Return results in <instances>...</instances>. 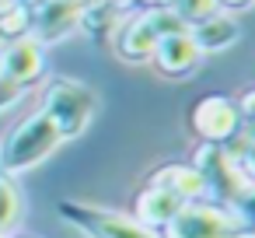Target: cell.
Returning <instances> with one entry per match:
<instances>
[{"label":"cell","instance_id":"1","mask_svg":"<svg viewBox=\"0 0 255 238\" xmlns=\"http://www.w3.org/2000/svg\"><path fill=\"white\" fill-rule=\"evenodd\" d=\"M63 133L56 130V123L39 109L32 116H25L14 133L4 140V147H0V175H25L32 168H39L42 161H49L60 147H63Z\"/></svg>","mask_w":255,"mask_h":238},{"label":"cell","instance_id":"2","mask_svg":"<svg viewBox=\"0 0 255 238\" xmlns=\"http://www.w3.org/2000/svg\"><path fill=\"white\" fill-rule=\"evenodd\" d=\"M178 32H189V25L182 21V14L175 7H147L116 32V53L129 63H147L154 56L157 42L164 35H178Z\"/></svg>","mask_w":255,"mask_h":238},{"label":"cell","instance_id":"3","mask_svg":"<svg viewBox=\"0 0 255 238\" xmlns=\"http://www.w3.org/2000/svg\"><path fill=\"white\" fill-rule=\"evenodd\" d=\"M42 112L56 123V130L63 133V140H77L91 126V119L98 112V95L88 84L74 81V77H56L46 88Z\"/></svg>","mask_w":255,"mask_h":238},{"label":"cell","instance_id":"4","mask_svg":"<svg viewBox=\"0 0 255 238\" xmlns=\"http://www.w3.org/2000/svg\"><path fill=\"white\" fill-rule=\"evenodd\" d=\"M60 221L81 231L84 238H161L147 224H140L133 214H119L98 203H81V200H63L56 207Z\"/></svg>","mask_w":255,"mask_h":238},{"label":"cell","instance_id":"5","mask_svg":"<svg viewBox=\"0 0 255 238\" xmlns=\"http://www.w3.org/2000/svg\"><path fill=\"white\" fill-rule=\"evenodd\" d=\"M238 228H245V217L238 210L192 200L164 224L161 238H231Z\"/></svg>","mask_w":255,"mask_h":238},{"label":"cell","instance_id":"6","mask_svg":"<svg viewBox=\"0 0 255 238\" xmlns=\"http://www.w3.org/2000/svg\"><path fill=\"white\" fill-rule=\"evenodd\" d=\"M241 109L234 98L227 95H206L192 105L189 112V126L192 133L203 140V144H217V147H227L238 133H241Z\"/></svg>","mask_w":255,"mask_h":238},{"label":"cell","instance_id":"7","mask_svg":"<svg viewBox=\"0 0 255 238\" xmlns=\"http://www.w3.org/2000/svg\"><path fill=\"white\" fill-rule=\"evenodd\" d=\"M42 70H46V46L39 39L25 35V39L4 42V49H0V77L28 88Z\"/></svg>","mask_w":255,"mask_h":238},{"label":"cell","instance_id":"8","mask_svg":"<svg viewBox=\"0 0 255 238\" xmlns=\"http://www.w3.org/2000/svg\"><path fill=\"white\" fill-rule=\"evenodd\" d=\"M81 28V0H49L32 14V39L53 46Z\"/></svg>","mask_w":255,"mask_h":238},{"label":"cell","instance_id":"9","mask_svg":"<svg viewBox=\"0 0 255 238\" xmlns=\"http://www.w3.org/2000/svg\"><path fill=\"white\" fill-rule=\"evenodd\" d=\"M154 67L164 74V77H175V81H185L199 70L203 63V53L196 49V42L189 39V32H178V35H164L154 49Z\"/></svg>","mask_w":255,"mask_h":238},{"label":"cell","instance_id":"10","mask_svg":"<svg viewBox=\"0 0 255 238\" xmlns=\"http://www.w3.org/2000/svg\"><path fill=\"white\" fill-rule=\"evenodd\" d=\"M185 207V200L182 196H175L171 189H164V186H154V182H147V189H140V196H136V203H133V217L140 221V224H147L150 231H164V224L178 214Z\"/></svg>","mask_w":255,"mask_h":238},{"label":"cell","instance_id":"11","mask_svg":"<svg viewBox=\"0 0 255 238\" xmlns=\"http://www.w3.org/2000/svg\"><path fill=\"white\" fill-rule=\"evenodd\" d=\"M189 39L196 42V49L206 56V53H224V49H231L238 39H241V28H238V21L231 18V14H210V18H203V21H196V25H189Z\"/></svg>","mask_w":255,"mask_h":238},{"label":"cell","instance_id":"12","mask_svg":"<svg viewBox=\"0 0 255 238\" xmlns=\"http://www.w3.org/2000/svg\"><path fill=\"white\" fill-rule=\"evenodd\" d=\"M150 182L171 189V193L182 196L185 203L203 200V193H206V179H203V172H199L196 165H164V168H157V172L150 175Z\"/></svg>","mask_w":255,"mask_h":238},{"label":"cell","instance_id":"13","mask_svg":"<svg viewBox=\"0 0 255 238\" xmlns=\"http://www.w3.org/2000/svg\"><path fill=\"white\" fill-rule=\"evenodd\" d=\"M32 35V11L7 0L4 7H0V39L4 42H14V39H25Z\"/></svg>","mask_w":255,"mask_h":238},{"label":"cell","instance_id":"14","mask_svg":"<svg viewBox=\"0 0 255 238\" xmlns=\"http://www.w3.org/2000/svg\"><path fill=\"white\" fill-rule=\"evenodd\" d=\"M21 207L25 203H21V193H18L14 179L11 175H0V235H7V231L18 228Z\"/></svg>","mask_w":255,"mask_h":238},{"label":"cell","instance_id":"15","mask_svg":"<svg viewBox=\"0 0 255 238\" xmlns=\"http://www.w3.org/2000/svg\"><path fill=\"white\" fill-rule=\"evenodd\" d=\"M171 7L182 14L185 25H196V21H203V18H210V14L220 11L217 0H171Z\"/></svg>","mask_w":255,"mask_h":238},{"label":"cell","instance_id":"16","mask_svg":"<svg viewBox=\"0 0 255 238\" xmlns=\"http://www.w3.org/2000/svg\"><path fill=\"white\" fill-rule=\"evenodd\" d=\"M25 84H14V81H7V77H0V112L4 109H11L14 102H21L25 98Z\"/></svg>","mask_w":255,"mask_h":238},{"label":"cell","instance_id":"17","mask_svg":"<svg viewBox=\"0 0 255 238\" xmlns=\"http://www.w3.org/2000/svg\"><path fill=\"white\" fill-rule=\"evenodd\" d=\"M238 109H241V119H255V91H248V95L238 102Z\"/></svg>","mask_w":255,"mask_h":238},{"label":"cell","instance_id":"18","mask_svg":"<svg viewBox=\"0 0 255 238\" xmlns=\"http://www.w3.org/2000/svg\"><path fill=\"white\" fill-rule=\"evenodd\" d=\"M252 4H255V0H217V7H227V11H245Z\"/></svg>","mask_w":255,"mask_h":238},{"label":"cell","instance_id":"19","mask_svg":"<svg viewBox=\"0 0 255 238\" xmlns=\"http://www.w3.org/2000/svg\"><path fill=\"white\" fill-rule=\"evenodd\" d=\"M14 4H21V7H28V11L35 14L39 7H46V4H49V0H14Z\"/></svg>","mask_w":255,"mask_h":238},{"label":"cell","instance_id":"20","mask_svg":"<svg viewBox=\"0 0 255 238\" xmlns=\"http://www.w3.org/2000/svg\"><path fill=\"white\" fill-rule=\"evenodd\" d=\"M133 4H147V7H171V0H133Z\"/></svg>","mask_w":255,"mask_h":238},{"label":"cell","instance_id":"21","mask_svg":"<svg viewBox=\"0 0 255 238\" xmlns=\"http://www.w3.org/2000/svg\"><path fill=\"white\" fill-rule=\"evenodd\" d=\"M231 238H255V228H248V224H245V228H238Z\"/></svg>","mask_w":255,"mask_h":238},{"label":"cell","instance_id":"22","mask_svg":"<svg viewBox=\"0 0 255 238\" xmlns=\"http://www.w3.org/2000/svg\"><path fill=\"white\" fill-rule=\"evenodd\" d=\"M4 4H7V0H0V7H4Z\"/></svg>","mask_w":255,"mask_h":238},{"label":"cell","instance_id":"23","mask_svg":"<svg viewBox=\"0 0 255 238\" xmlns=\"http://www.w3.org/2000/svg\"><path fill=\"white\" fill-rule=\"evenodd\" d=\"M0 49H4V39H0Z\"/></svg>","mask_w":255,"mask_h":238},{"label":"cell","instance_id":"24","mask_svg":"<svg viewBox=\"0 0 255 238\" xmlns=\"http://www.w3.org/2000/svg\"><path fill=\"white\" fill-rule=\"evenodd\" d=\"M0 238H4V235H0Z\"/></svg>","mask_w":255,"mask_h":238}]
</instances>
